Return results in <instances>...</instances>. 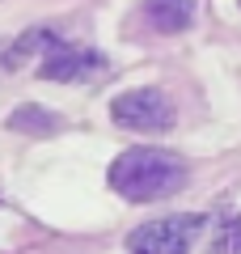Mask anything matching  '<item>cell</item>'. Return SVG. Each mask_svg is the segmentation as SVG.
<instances>
[{
    "instance_id": "cell-1",
    "label": "cell",
    "mask_w": 241,
    "mask_h": 254,
    "mask_svg": "<svg viewBox=\"0 0 241 254\" xmlns=\"http://www.w3.org/2000/svg\"><path fill=\"white\" fill-rule=\"evenodd\" d=\"M186 182V165L165 148H127L110 165V187L131 203H152L165 199Z\"/></svg>"
},
{
    "instance_id": "cell-2",
    "label": "cell",
    "mask_w": 241,
    "mask_h": 254,
    "mask_svg": "<svg viewBox=\"0 0 241 254\" xmlns=\"http://www.w3.org/2000/svg\"><path fill=\"white\" fill-rule=\"evenodd\" d=\"M207 229V220L199 212H182V216H161L148 225L131 229L127 250L131 254H186L199 242V233Z\"/></svg>"
},
{
    "instance_id": "cell-3",
    "label": "cell",
    "mask_w": 241,
    "mask_h": 254,
    "mask_svg": "<svg viewBox=\"0 0 241 254\" xmlns=\"http://www.w3.org/2000/svg\"><path fill=\"white\" fill-rule=\"evenodd\" d=\"M110 115L127 131H161L174 127V102L161 89H127L110 102Z\"/></svg>"
},
{
    "instance_id": "cell-4",
    "label": "cell",
    "mask_w": 241,
    "mask_h": 254,
    "mask_svg": "<svg viewBox=\"0 0 241 254\" xmlns=\"http://www.w3.org/2000/svg\"><path fill=\"white\" fill-rule=\"evenodd\" d=\"M106 68V55L89 51V47H72L63 38H55L43 55H38V72L47 81H89Z\"/></svg>"
},
{
    "instance_id": "cell-5",
    "label": "cell",
    "mask_w": 241,
    "mask_h": 254,
    "mask_svg": "<svg viewBox=\"0 0 241 254\" xmlns=\"http://www.w3.org/2000/svg\"><path fill=\"white\" fill-rule=\"evenodd\" d=\"M140 17L148 21L157 34H182L195 21V0H144Z\"/></svg>"
},
{
    "instance_id": "cell-6",
    "label": "cell",
    "mask_w": 241,
    "mask_h": 254,
    "mask_svg": "<svg viewBox=\"0 0 241 254\" xmlns=\"http://www.w3.org/2000/svg\"><path fill=\"white\" fill-rule=\"evenodd\" d=\"M55 38H60L55 30H38V26H34V30H26V34H21L17 43H13L9 51H4V68H21V64H26L30 55H43L47 47L55 43Z\"/></svg>"
},
{
    "instance_id": "cell-7",
    "label": "cell",
    "mask_w": 241,
    "mask_h": 254,
    "mask_svg": "<svg viewBox=\"0 0 241 254\" xmlns=\"http://www.w3.org/2000/svg\"><path fill=\"white\" fill-rule=\"evenodd\" d=\"M9 127L13 131H55V115H47V110H38V106H21L17 115L9 119Z\"/></svg>"
},
{
    "instance_id": "cell-8",
    "label": "cell",
    "mask_w": 241,
    "mask_h": 254,
    "mask_svg": "<svg viewBox=\"0 0 241 254\" xmlns=\"http://www.w3.org/2000/svg\"><path fill=\"white\" fill-rule=\"evenodd\" d=\"M212 254H241V220H224L220 233H212Z\"/></svg>"
}]
</instances>
